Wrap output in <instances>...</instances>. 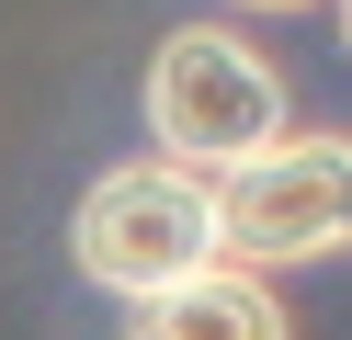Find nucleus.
<instances>
[{"mask_svg": "<svg viewBox=\"0 0 352 340\" xmlns=\"http://www.w3.org/2000/svg\"><path fill=\"white\" fill-rule=\"evenodd\" d=\"M239 12H307V0H239Z\"/></svg>", "mask_w": 352, "mask_h": 340, "instance_id": "39448f33", "label": "nucleus"}, {"mask_svg": "<svg viewBox=\"0 0 352 340\" xmlns=\"http://www.w3.org/2000/svg\"><path fill=\"white\" fill-rule=\"evenodd\" d=\"M341 148H352V136H341Z\"/></svg>", "mask_w": 352, "mask_h": 340, "instance_id": "0eeeda50", "label": "nucleus"}, {"mask_svg": "<svg viewBox=\"0 0 352 340\" xmlns=\"http://www.w3.org/2000/svg\"><path fill=\"white\" fill-rule=\"evenodd\" d=\"M137 113L160 136V159L216 181V170H239V159H261L284 136V68L250 34H228V23H170L160 57H148Z\"/></svg>", "mask_w": 352, "mask_h": 340, "instance_id": "f257e3e1", "label": "nucleus"}, {"mask_svg": "<svg viewBox=\"0 0 352 340\" xmlns=\"http://www.w3.org/2000/svg\"><path fill=\"white\" fill-rule=\"evenodd\" d=\"M125 340H284V306H273L261 272L193 261V272H170V284L125 295Z\"/></svg>", "mask_w": 352, "mask_h": 340, "instance_id": "20e7f679", "label": "nucleus"}, {"mask_svg": "<svg viewBox=\"0 0 352 340\" xmlns=\"http://www.w3.org/2000/svg\"><path fill=\"white\" fill-rule=\"evenodd\" d=\"M69 261L91 272L102 295H148L170 272L216 261V181L182 170V159H125L80 193L69 216Z\"/></svg>", "mask_w": 352, "mask_h": 340, "instance_id": "7ed1b4c3", "label": "nucleus"}, {"mask_svg": "<svg viewBox=\"0 0 352 340\" xmlns=\"http://www.w3.org/2000/svg\"><path fill=\"white\" fill-rule=\"evenodd\" d=\"M352 249V148L341 136H273L261 159L216 170V261L296 272Z\"/></svg>", "mask_w": 352, "mask_h": 340, "instance_id": "f03ea898", "label": "nucleus"}, {"mask_svg": "<svg viewBox=\"0 0 352 340\" xmlns=\"http://www.w3.org/2000/svg\"><path fill=\"white\" fill-rule=\"evenodd\" d=\"M329 12H341V45H352V0H329Z\"/></svg>", "mask_w": 352, "mask_h": 340, "instance_id": "423d86ee", "label": "nucleus"}]
</instances>
